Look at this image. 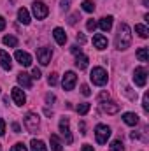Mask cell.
<instances>
[{
  "instance_id": "1",
  "label": "cell",
  "mask_w": 149,
  "mask_h": 151,
  "mask_svg": "<svg viewBox=\"0 0 149 151\" xmlns=\"http://www.w3.org/2000/svg\"><path fill=\"white\" fill-rule=\"evenodd\" d=\"M114 42H116V49H119V51H125V49L130 47V44H132V30H130V27L126 23H121L117 27V34H116Z\"/></svg>"
},
{
  "instance_id": "2",
  "label": "cell",
  "mask_w": 149,
  "mask_h": 151,
  "mask_svg": "<svg viewBox=\"0 0 149 151\" xmlns=\"http://www.w3.org/2000/svg\"><path fill=\"white\" fill-rule=\"evenodd\" d=\"M90 79H91L93 84H97V86H104V84L107 83V72H105V69H102V67H95V69L91 70V74H90Z\"/></svg>"
},
{
  "instance_id": "3",
  "label": "cell",
  "mask_w": 149,
  "mask_h": 151,
  "mask_svg": "<svg viewBox=\"0 0 149 151\" xmlns=\"http://www.w3.org/2000/svg\"><path fill=\"white\" fill-rule=\"evenodd\" d=\"M95 137H97V142L98 144H105L107 142V139L111 137V128L107 127V125H97V128H95Z\"/></svg>"
},
{
  "instance_id": "4",
  "label": "cell",
  "mask_w": 149,
  "mask_h": 151,
  "mask_svg": "<svg viewBox=\"0 0 149 151\" xmlns=\"http://www.w3.org/2000/svg\"><path fill=\"white\" fill-rule=\"evenodd\" d=\"M32 11H34V16L37 18V19H44L47 14H49V9H47V5L44 4V2H34L32 4Z\"/></svg>"
},
{
  "instance_id": "5",
  "label": "cell",
  "mask_w": 149,
  "mask_h": 151,
  "mask_svg": "<svg viewBox=\"0 0 149 151\" xmlns=\"http://www.w3.org/2000/svg\"><path fill=\"white\" fill-rule=\"evenodd\" d=\"M60 132L65 137V142L67 144H72L74 142V137H72V132H70V127H69V118H62L60 119Z\"/></svg>"
},
{
  "instance_id": "6",
  "label": "cell",
  "mask_w": 149,
  "mask_h": 151,
  "mask_svg": "<svg viewBox=\"0 0 149 151\" xmlns=\"http://www.w3.org/2000/svg\"><path fill=\"white\" fill-rule=\"evenodd\" d=\"M133 83L137 86H140V88L146 86V83H148V70L144 67H137L133 70Z\"/></svg>"
},
{
  "instance_id": "7",
  "label": "cell",
  "mask_w": 149,
  "mask_h": 151,
  "mask_svg": "<svg viewBox=\"0 0 149 151\" xmlns=\"http://www.w3.org/2000/svg\"><path fill=\"white\" fill-rule=\"evenodd\" d=\"M75 83H77V76H75V72H67V74L63 76L62 86H63L65 91H72L74 86H75Z\"/></svg>"
},
{
  "instance_id": "8",
  "label": "cell",
  "mask_w": 149,
  "mask_h": 151,
  "mask_svg": "<svg viewBox=\"0 0 149 151\" xmlns=\"http://www.w3.org/2000/svg\"><path fill=\"white\" fill-rule=\"evenodd\" d=\"M39 123H40V121H39V116H37V114L28 113L27 116H25V127L28 128V132H32V134H34V132L39 128Z\"/></svg>"
},
{
  "instance_id": "9",
  "label": "cell",
  "mask_w": 149,
  "mask_h": 151,
  "mask_svg": "<svg viewBox=\"0 0 149 151\" xmlns=\"http://www.w3.org/2000/svg\"><path fill=\"white\" fill-rule=\"evenodd\" d=\"M51 56H53V51L49 47H39L37 49V60L40 65H47L51 62Z\"/></svg>"
},
{
  "instance_id": "10",
  "label": "cell",
  "mask_w": 149,
  "mask_h": 151,
  "mask_svg": "<svg viewBox=\"0 0 149 151\" xmlns=\"http://www.w3.org/2000/svg\"><path fill=\"white\" fill-rule=\"evenodd\" d=\"M11 95H12V100H14L16 106H25V102H27V95L23 93V90H21L19 86H14L12 91H11Z\"/></svg>"
},
{
  "instance_id": "11",
  "label": "cell",
  "mask_w": 149,
  "mask_h": 151,
  "mask_svg": "<svg viewBox=\"0 0 149 151\" xmlns=\"http://www.w3.org/2000/svg\"><path fill=\"white\" fill-rule=\"evenodd\" d=\"M14 58H16V60H18V63H19V65H23V67H30V65H32V56H30L27 51L18 49V51H16V55H14Z\"/></svg>"
},
{
  "instance_id": "12",
  "label": "cell",
  "mask_w": 149,
  "mask_h": 151,
  "mask_svg": "<svg viewBox=\"0 0 149 151\" xmlns=\"http://www.w3.org/2000/svg\"><path fill=\"white\" fill-rule=\"evenodd\" d=\"M100 109L104 111V113L107 114H116L117 111H119V106L116 104V102H112V100H104V102H100Z\"/></svg>"
},
{
  "instance_id": "13",
  "label": "cell",
  "mask_w": 149,
  "mask_h": 151,
  "mask_svg": "<svg viewBox=\"0 0 149 151\" xmlns=\"http://www.w3.org/2000/svg\"><path fill=\"white\" fill-rule=\"evenodd\" d=\"M0 65H2L4 70H11L12 69V60H11L7 51H0Z\"/></svg>"
},
{
  "instance_id": "14",
  "label": "cell",
  "mask_w": 149,
  "mask_h": 151,
  "mask_svg": "<svg viewBox=\"0 0 149 151\" xmlns=\"http://www.w3.org/2000/svg\"><path fill=\"white\" fill-rule=\"evenodd\" d=\"M107 44H109V42H107V37H104L102 34L93 35V46H95L97 49H100V51H102V49H105V47H107Z\"/></svg>"
},
{
  "instance_id": "15",
  "label": "cell",
  "mask_w": 149,
  "mask_h": 151,
  "mask_svg": "<svg viewBox=\"0 0 149 151\" xmlns=\"http://www.w3.org/2000/svg\"><path fill=\"white\" fill-rule=\"evenodd\" d=\"M53 37H54V40H56L60 46H63V44L67 42V34H65V30H63V28H60V27L53 30Z\"/></svg>"
},
{
  "instance_id": "16",
  "label": "cell",
  "mask_w": 149,
  "mask_h": 151,
  "mask_svg": "<svg viewBox=\"0 0 149 151\" xmlns=\"http://www.w3.org/2000/svg\"><path fill=\"white\" fill-rule=\"evenodd\" d=\"M18 83H19L23 88H27V90L32 88V79H30V76L27 74V72H19V74H18Z\"/></svg>"
},
{
  "instance_id": "17",
  "label": "cell",
  "mask_w": 149,
  "mask_h": 151,
  "mask_svg": "<svg viewBox=\"0 0 149 151\" xmlns=\"http://www.w3.org/2000/svg\"><path fill=\"white\" fill-rule=\"evenodd\" d=\"M88 62H90L88 56H84L82 53H81V55H75V67H77L79 70H84V69L88 67Z\"/></svg>"
},
{
  "instance_id": "18",
  "label": "cell",
  "mask_w": 149,
  "mask_h": 151,
  "mask_svg": "<svg viewBox=\"0 0 149 151\" xmlns=\"http://www.w3.org/2000/svg\"><path fill=\"white\" fill-rule=\"evenodd\" d=\"M123 121H125L126 125H130V127H135V125L139 123V116L135 113H125L123 114Z\"/></svg>"
},
{
  "instance_id": "19",
  "label": "cell",
  "mask_w": 149,
  "mask_h": 151,
  "mask_svg": "<svg viewBox=\"0 0 149 151\" xmlns=\"http://www.w3.org/2000/svg\"><path fill=\"white\" fill-rule=\"evenodd\" d=\"M98 27H100L102 32H109V30L112 28V16H105V18H102V19L98 21Z\"/></svg>"
},
{
  "instance_id": "20",
  "label": "cell",
  "mask_w": 149,
  "mask_h": 151,
  "mask_svg": "<svg viewBox=\"0 0 149 151\" xmlns=\"http://www.w3.org/2000/svg\"><path fill=\"white\" fill-rule=\"evenodd\" d=\"M18 19H19V23H23V25H30V12H28L25 7H21V9L18 11Z\"/></svg>"
},
{
  "instance_id": "21",
  "label": "cell",
  "mask_w": 149,
  "mask_h": 151,
  "mask_svg": "<svg viewBox=\"0 0 149 151\" xmlns=\"http://www.w3.org/2000/svg\"><path fill=\"white\" fill-rule=\"evenodd\" d=\"M51 150L53 151H62L63 150V146H62V141H60V137L56 135V134H51Z\"/></svg>"
},
{
  "instance_id": "22",
  "label": "cell",
  "mask_w": 149,
  "mask_h": 151,
  "mask_svg": "<svg viewBox=\"0 0 149 151\" xmlns=\"http://www.w3.org/2000/svg\"><path fill=\"white\" fill-rule=\"evenodd\" d=\"M30 148H32V151H47L46 144H44L42 141H39V139H34V141L30 142Z\"/></svg>"
},
{
  "instance_id": "23",
  "label": "cell",
  "mask_w": 149,
  "mask_h": 151,
  "mask_svg": "<svg viewBox=\"0 0 149 151\" xmlns=\"http://www.w3.org/2000/svg\"><path fill=\"white\" fill-rule=\"evenodd\" d=\"M137 58H139L140 62H148L149 60V49L148 47H140V49H137Z\"/></svg>"
},
{
  "instance_id": "24",
  "label": "cell",
  "mask_w": 149,
  "mask_h": 151,
  "mask_svg": "<svg viewBox=\"0 0 149 151\" xmlns=\"http://www.w3.org/2000/svg\"><path fill=\"white\" fill-rule=\"evenodd\" d=\"M135 32H137L142 39H148L149 37V30L144 27V25H135Z\"/></svg>"
},
{
  "instance_id": "25",
  "label": "cell",
  "mask_w": 149,
  "mask_h": 151,
  "mask_svg": "<svg viewBox=\"0 0 149 151\" xmlns=\"http://www.w3.org/2000/svg\"><path fill=\"white\" fill-rule=\"evenodd\" d=\"M4 44L9 46V47H16V46H18V39L12 37V35H5V37H4Z\"/></svg>"
},
{
  "instance_id": "26",
  "label": "cell",
  "mask_w": 149,
  "mask_h": 151,
  "mask_svg": "<svg viewBox=\"0 0 149 151\" xmlns=\"http://www.w3.org/2000/svg\"><path fill=\"white\" fill-rule=\"evenodd\" d=\"M90 107H91V106H90L88 102H82V104H79V106H77V113L81 114V116H84V114L90 111Z\"/></svg>"
},
{
  "instance_id": "27",
  "label": "cell",
  "mask_w": 149,
  "mask_h": 151,
  "mask_svg": "<svg viewBox=\"0 0 149 151\" xmlns=\"http://www.w3.org/2000/svg\"><path fill=\"white\" fill-rule=\"evenodd\" d=\"M82 11H86V12H93V11H95V4H93L91 0H84V2H82Z\"/></svg>"
},
{
  "instance_id": "28",
  "label": "cell",
  "mask_w": 149,
  "mask_h": 151,
  "mask_svg": "<svg viewBox=\"0 0 149 151\" xmlns=\"http://www.w3.org/2000/svg\"><path fill=\"white\" fill-rule=\"evenodd\" d=\"M111 151H125V146H123V142L119 141V139H116L114 142L111 144Z\"/></svg>"
},
{
  "instance_id": "29",
  "label": "cell",
  "mask_w": 149,
  "mask_h": 151,
  "mask_svg": "<svg viewBox=\"0 0 149 151\" xmlns=\"http://www.w3.org/2000/svg\"><path fill=\"white\" fill-rule=\"evenodd\" d=\"M47 83H49V86H54V84L58 83V74H56V72L49 74V77H47Z\"/></svg>"
},
{
  "instance_id": "30",
  "label": "cell",
  "mask_w": 149,
  "mask_h": 151,
  "mask_svg": "<svg viewBox=\"0 0 149 151\" xmlns=\"http://www.w3.org/2000/svg\"><path fill=\"white\" fill-rule=\"evenodd\" d=\"M142 107L146 113L149 111V93H144V97H142Z\"/></svg>"
},
{
  "instance_id": "31",
  "label": "cell",
  "mask_w": 149,
  "mask_h": 151,
  "mask_svg": "<svg viewBox=\"0 0 149 151\" xmlns=\"http://www.w3.org/2000/svg\"><path fill=\"white\" fill-rule=\"evenodd\" d=\"M11 151H28V150H27V146H25L23 142H18V144H14V146L11 148Z\"/></svg>"
},
{
  "instance_id": "32",
  "label": "cell",
  "mask_w": 149,
  "mask_h": 151,
  "mask_svg": "<svg viewBox=\"0 0 149 151\" xmlns=\"http://www.w3.org/2000/svg\"><path fill=\"white\" fill-rule=\"evenodd\" d=\"M86 28H88L90 32H95V28H97V21H95V19H88V23H86Z\"/></svg>"
},
{
  "instance_id": "33",
  "label": "cell",
  "mask_w": 149,
  "mask_h": 151,
  "mask_svg": "<svg viewBox=\"0 0 149 151\" xmlns=\"http://www.w3.org/2000/svg\"><path fill=\"white\" fill-rule=\"evenodd\" d=\"M81 93H82L84 97H90V95H91V90H90V86H88V84H82V86H81Z\"/></svg>"
},
{
  "instance_id": "34",
  "label": "cell",
  "mask_w": 149,
  "mask_h": 151,
  "mask_svg": "<svg viewBox=\"0 0 149 151\" xmlns=\"http://www.w3.org/2000/svg\"><path fill=\"white\" fill-rule=\"evenodd\" d=\"M70 4H72V0H60V7H62L63 11H67V9L70 7Z\"/></svg>"
},
{
  "instance_id": "35",
  "label": "cell",
  "mask_w": 149,
  "mask_h": 151,
  "mask_svg": "<svg viewBox=\"0 0 149 151\" xmlns=\"http://www.w3.org/2000/svg\"><path fill=\"white\" fill-rule=\"evenodd\" d=\"M40 70H39L37 67H35V69H34V70H32V76H30V77H34V79H40Z\"/></svg>"
},
{
  "instance_id": "36",
  "label": "cell",
  "mask_w": 149,
  "mask_h": 151,
  "mask_svg": "<svg viewBox=\"0 0 149 151\" xmlns=\"http://www.w3.org/2000/svg\"><path fill=\"white\" fill-rule=\"evenodd\" d=\"M54 100H56V97H54L53 93H47V95H46V102H47V104H53Z\"/></svg>"
},
{
  "instance_id": "37",
  "label": "cell",
  "mask_w": 149,
  "mask_h": 151,
  "mask_svg": "<svg viewBox=\"0 0 149 151\" xmlns=\"http://www.w3.org/2000/svg\"><path fill=\"white\" fill-rule=\"evenodd\" d=\"M77 18H79V14L75 12V14H72L70 18H69V25H75V21H77Z\"/></svg>"
},
{
  "instance_id": "38",
  "label": "cell",
  "mask_w": 149,
  "mask_h": 151,
  "mask_svg": "<svg viewBox=\"0 0 149 151\" xmlns=\"http://www.w3.org/2000/svg\"><path fill=\"white\" fill-rule=\"evenodd\" d=\"M5 134V121L0 118V135H4Z\"/></svg>"
},
{
  "instance_id": "39",
  "label": "cell",
  "mask_w": 149,
  "mask_h": 151,
  "mask_svg": "<svg viewBox=\"0 0 149 151\" xmlns=\"http://www.w3.org/2000/svg\"><path fill=\"white\" fill-rule=\"evenodd\" d=\"M70 51H72L74 55H81V47H77V46H72V47H70Z\"/></svg>"
},
{
  "instance_id": "40",
  "label": "cell",
  "mask_w": 149,
  "mask_h": 151,
  "mask_svg": "<svg viewBox=\"0 0 149 151\" xmlns=\"http://www.w3.org/2000/svg\"><path fill=\"white\" fill-rule=\"evenodd\" d=\"M12 130H14L16 134H19V132H21V127H19L18 123H12Z\"/></svg>"
},
{
  "instance_id": "41",
  "label": "cell",
  "mask_w": 149,
  "mask_h": 151,
  "mask_svg": "<svg viewBox=\"0 0 149 151\" xmlns=\"http://www.w3.org/2000/svg\"><path fill=\"white\" fill-rule=\"evenodd\" d=\"M4 28H5V18H4V16H0V32H2Z\"/></svg>"
},
{
  "instance_id": "42",
  "label": "cell",
  "mask_w": 149,
  "mask_h": 151,
  "mask_svg": "<svg viewBox=\"0 0 149 151\" xmlns=\"http://www.w3.org/2000/svg\"><path fill=\"white\" fill-rule=\"evenodd\" d=\"M81 151H95L90 144H82V148H81Z\"/></svg>"
},
{
  "instance_id": "43",
  "label": "cell",
  "mask_w": 149,
  "mask_h": 151,
  "mask_svg": "<svg viewBox=\"0 0 149 151\" xmlns=\"http://www.w3.org/2000/svg\"><path fill=\"white\" fill-rule=\"evenodd\" d=\"M77 40H79L81 44H84V42H86V37H84L82 34H77Z\"/></svg>"
},
{
  "instance_id": "44",
  "label": "cell",
  "mask_w": 149,
  "mask_h": 151,
  "mask_svg": "<svg viewBox=\"0 0 149 151\" xmlns=\"http://www.w3.org/2000/svg\"><path fill=\"white\" fill-rule=\"evenodd\" d=\"M79 128H81V134H82V135H84V134H86V132H84V128H86V127H84V123H82V121H81V123H79Z\"/></svg>"
},
{
  "instance_id": "45",
  "label": "cell",
  "mask_w": 149,
  "mask_h": 151,
  "mask_svg": "<svg viewBox=\"0 0 149 151\" xmlns=\"http://www.w3.org/2000/svg\"><path fill=\"white\" fill-rule=\"evenodd\" d=\"M130 137H132V139H133V141H135V139H139V137H140V135H139V134H135V132H132V134H130Z\"/></svg>"
},
{
  "instance_id": "46",
  "label": "cell",
  "mask_w": 149,
  "mask_h": 151,
  "mask_svg": "<svg viewBox=\"0 0 149 151\" xmlns=\"http://www.w3.org/2000/svg\"><path fill=\"white\" fill-rule=\"evenodd\" d=\"M0 151H2V146H0Z\"/></svg>"
}]
</instances>
